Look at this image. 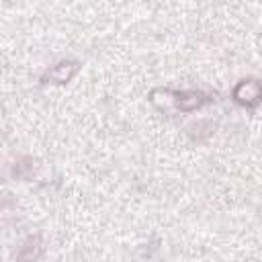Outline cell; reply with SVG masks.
<instances>
[{
  "mask_svg": "<svg viewBox=\"0 0 262 262\" xmlns=\"http://www.w3.org/2000/svg\"><path fill=\"white\" fill-rule=\"evenodd\" d=\"M80 70V61H74V59H66V61H59L55 63L51 70H47L43 76H41V82L43 84H66L70 82Z\"/></svg>",
  "mask_w": 262,
  "mask_h": 262,
  "instance_id": "cell-3",
  "label": "cell"
},
{
  "mask_svg": "<svg viewBox=\"0 0 262 262\" xmlns=\"http://www.w3.org/2000/svg\"><path fill=\"white\" fill-rule=\"evenodd\" d=\"M43 254V242L39 235H31L23 242V246L16 252V262H37Z\"/></svg>",
  "mask_w": 262,
  "mask_h": 262,
  "instance_id": "cell-4",
  "label": "cell"
},
{
  "mask_svg": "<svg viewBox=\"0 0 262 262\" xmlns=\"http://www.w3.org/2000/svg\"><path fill=\"white\" fill-rule=\"evenodd\" d=\"M154 94L162 96V98H154L149 96L151 104L160 106V108H168V106H174L182 113H190V111H196L201 106H205L207 102H211L213 98L201 90H182V92H176V90H164V88H156L151 90Z\"/></svg>",
  "mask_w": 262,
  "mask_h": 262,
  "instance_id": "cell-1",
  "label": "cell"
},
{
  "mask_svg": "<svg viewBox=\"0 0 262 262\" xmlns=\"http://www.w3.org/2000/svg\"><path fill=\"white\" fill-rule=\"evenodd\" d=\"M33 172H35V166H33V160H31V158H20V160L14 164V170H12L14 178H18V180L31 178Z\"/></svg>",
  "mask_w": 262,
  "mask_h": 262,
  "instance_id": "cell-5",
  "label": "cell"
},
{
  "mask_svg": "<svg viewBox=\"0 0 262 262\" xmlns=\"http://www.w3.org/2000/svg\"><path fill=\"white\" fill-rule=\"evenodd\" d=\"M231 96L242 106H248V108L256 106L262 100V80H258V78H246V80L237 82L235 88H233V92H231Z\"/></svg>",
  "mask_w": 262,
  "mask_h": 262,
  "instance_id": "cell-2",
  "label": "cell"
}]
</instances>
